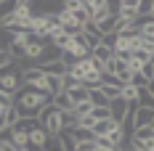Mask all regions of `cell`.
Segmentation results:
<instances>
[{
  "mask_svg": "<svg viewBox=\"0 0 154 151\" xmlns=\"http://www.w3.org/2000/svg\"><path fill=\"white\" fill-rule=\"evenodd\" d=\"M48 104H51V95L35 90V88H27V85L16 93V109H19L21 119H24V117H40V111H43Z\"/></svg>",
  "mask_w": 154,
  "mask_h": 151,
  "instance_id": "obj_1",
  "label": "cell"
},
{
  "mask_svg": "<svg viewBox=\"0 0 154 151\" xmlns=\"http://www.w3.org/2000/svg\"><path fill=\"white\" fill-rule=\"evenodd\" d=\"M37 122H40V127L48 133V138H56L61 135V117H59V109L53 104H48L43 111H40V117H37Z\"/></svg>",
  "mask_w": 154,
  "mask_h": 151,
  "instance_id": "obj_2",
  "label": "cell"
},
{
  "mask_svg": "<svg viewBox=\"0 0 154 151\" xmlns=\"http://www.w3.org/2000/svg\"><path fill=\"white\" fill-rule=\"evenodd\" d=\"M91 72H96V69H93L91 56H88V59H82V61H75V64L69 66V74H66V77H69L72 82H80V85H82V82L88 80V74H91ZM98 74H101V72H98Z\"/></svg>",
  "mask_w": 154,
  "mask_h": 151,
  "instance_id": "obj_3",
  "label": "cell"
},
{
  "mask_svg": "<svg viewBox=\"0 0 154 151\" xmlns=\"http://www.w3.org/2000/svg\"><path fill=\"white\" fill-rule=\"evenodd\" d=\"M0 90L14 95L21 90V72H0Z\"/></svg>",
  "mask_w": 154,
  "mask_h": 151,
  "instance_id": "obj_4",
  "label": "cell"
},
{
  "mask_svg": "<svg viewBox=\"0 0 154 151\" xmlns=\"http://www.w3.org/2000/svg\"><path fill=\"white\" fill-rule=\"evenodd\" d=\"M117 19H120V21H141L138 0H120V3H117Z\"/></svg>",
  "mask_w": 154,
  "mask_h": 151,
  "instance_id": "obj_5",
  "label": "cell"
},
{
  "mask_svg": "<svg viewBox=\"0 0 154 151\" xmlns=\"http://www.w3.org/2000/svg\"><path fill=\"white\" fill-rule=\"evenodd\" d=\"M37 69L48 77H66L69 74V66L64 61H48V64H37Z\"/></svg>",
  "mask_w": 154,
  "mask_h": 151,
  "instance_id": "obj_6",
  "label": "cell"
},
{
  "mask_svg": "<svg viewBox=\"0 0 154 151\" xmlns=\"http://www.w3.org/2000/svg\"><path fill=\"white\" fill-rule=\"evenodd\" d=\"M80 37L85 40V45H88V50H91V53H93V50H98V48H101V40H104L98 32L93 29V24H91V27H85V29L80 32Z\"/></svg>",
  "mask_w": 154,
  "mask_h": 151,
  "instance_id": "obj_7",
  "label": "cell"
},
{
  "mask_svg": "<svg viewBox=\"0 0 154 151\" xmlns=\"http://www.w3.org/2000/svg\"><path fill=\"white\" fill-rule=\"evenodd\" d=\"M72 40H75V35H72V32H66V29H59V32H53V35H51V45L59 48V50H66V48L72 45Z\"/></svg>",
  "mask_w": 154,
  "mask_h": 151,
  "instance_id": "obj_8",
  "label": "cell"
},
{
  "mask_svg": "<svg viewBox=\"0 0 154 151\" xmlns=\"http://www.w3.org/2000/svg\"><path fill=\"white\" fill-rule=\"evenodd\" d=\"M128 109H130V104H128V101H122V98H117V101H112V104H109V114H112V119L117 122V125H122Z\"/></svg>",
  "mask_w": 154,
  "mask_h": 151,
  "instance_id": "obj_9",
  "label": "cell"
},
{
  "mask_svg": "<svg viewBox=\"0 0 154 151\" xmlns=\"http://www.w3.org/2000/svg\"><path fill=\"white\" fill-rule=\"evenodd\" d=\"M146 125H154V109L138 106V109H136V130H138V127H146ZM136 130H133V133H136Z\"/></svg>",
  "mask_w": 154,
  "mask_h": 151,
  "instance_id": "obj_10",
  "label": "cell"
},
{
  "mask_svg": "<svg viewBox=\"0 0 154 151\" xmlns=\"http://www.w3.org/2000/svg\"><path fill=\"white\" fill-rule=\"evenodd\" d=\"M93 29L98 32L101 37H106V35H117V16H109V19H104V21H98Z\"/></svg>",
  "mask_w": 154,
  "mask_h": 151,
  "instance_id": "obj_11",
  "label": "cell"
},
{
  "mask_svg": "<svg viewBox=\"0 0 154 151\" xmlns=\"http://www.w3.org/2000/svg\"><path fill=\"white\" fill-rule=\"evenodd\" d=\"M45 43H43V40H37V37H35V40H32L29 45H27V59L29 61H40L43 59V53H45Z\"/></svg>",
  "mask_w": 154,
  "mask_h": 151,
  "instance_id": "obj_12",
  "label": "cell"
},
{
  "mask_svg": "<svg viewBox=\"0 0 154 151\" xmlns=\"http://www.w3.org/2000/svg\"><path fill=\"white\" fill-rule=\"evenodd\" d=\"M51 104L56 106L59 111H75V104H72V98H69V93H66V90L59 93V95H53V98H51Z\"/></svg>",
  "mask_w": 154,
  "mask_h": 151,
  "instance_id": "obj_13",
  "label": "cell"
},
{
  "mask_svg": "<svg viewBox=\"0 0 154 151\" xmlns=\"http://www.w3.org/2000/svg\"><path fill=\"white\" fill-rule=\"evenodd\" d=\"M45 143H48V133L43 130V127H35V130L29 133V146L32 149H43Z\"/></svg>",
  "mask_w": 154,
  "mask_h": 151,
  "instance_id": "obj_14",
  "label": "cell"
},
{
  "mask_svg": "<svg viewBox=\"0 0 154 151\" xmlns=\"http://www.w3.org/2000/svg\"><path fill=\"white\" fill-rule=\"evenodd\" d=\"M69 135L75 138V143H91V140H96L93 130H88V127H75V130H69Z\"/></svg>",
  "mask_w": 154,
  "mask_h": 151,
  "instance_id": "obj_15",
  "label": "cell"
},
{
  "mask_svg": "<svg viewBox=\"0 0 154 151\" xmlns=\"http://www.w3.org/2000/svg\"><path fill=\"white\" fill-rule=\"evenodd\" d=\"M114 125H117L114 119H101V122H96V125H93V135H109V133L114 130Z\"/></svg>",
  "mask_w": 154,
  "mask_h": 151,
  "instance_id": "obj_16",
  "label": "cell"
},
{
  "mask_svg": "<svg viewBox=\"0 0 154 151\" xmlns=\"http://www.w3.org/2000/svg\"><path fill=\"white\" fill-rule=\"evenodd\" d=\"M11 143L16 149H27L29 146V133H19V130H11Z\"/></svg>",
  "mask_w": 154,
  "mask_h": 151,
  "instance_id": "obj_17",
  "label": "cell"
},
{
  "mask_svg": "<svg viewBox=\"0 0 154 151\" xmlns=\"http://www.w3.org/2000/svg\"><path fill=\"white\" fill-rule=\"evenodd\" d=\"M138 88L136 85H122V101H128V104H138Z\"/></svg>",
  "mask_w": 154,
  "mask_h": 151,
  "instance_id": "obj_18",
  "label": "cell"
},
{
  "mask_svg": "<svg viewBox=\"0 0 154 151\" xmlns=\"http://www.w3.org/2000/svg\"><path fill=\"white\" fill-rule=\"evenodd\" d=\"M136 140H154V125H146V127H138L136 133H133Z\"/></svg>",
  "mask_w": 154,
  "mask_h": 151,
  "instance_id": "obj_19",
  "label": "cell"
},
{
  "mask_svg": "<svg viewBox=\"0 0 154 151\" xmlns=\"http://www.w3.org/2000/svg\"><path fill=\"white\" fill-rule=\"evenodd\" d=\"M91 56H96V59L101 61V64H109V61L114 59V50H109V48H104V45H101L98 50H93Z\"/></svg>",
  "mask_w": 154,
  "mask_h": 151,
  "instance_id": "obj_20",
  "label": "cell"
},
{
  "mask_svg": "<svg viewBox=\"0 0 154 151\" xmlns=\"http://www.w3.org/2000/svg\"><path fill=\"white\" fill-rule=\"evenodd\" d=\"M130 151H154V140H130Z\"/></svg>",
  "mask_w": 154,
  "mask_h": 151,
  "instance_id": "obj_21",
  "label": "cell"
},
{
  "mask_svg": "<svg viewBox=\"0 0 154 151\" xmlns=\"http://www.w3.org/2000/svg\"><path fill=\"white\" fill-rule=\"evenodd\" d=\"M59 138H61V146H64V151H77V143H75V138L69 135V130H64V133H61Z\"/></svg>",
  "mask_w": 154,
  "mask_h": 151,
  "instance_id": "obj_22",
  "label": "cell"
},
{
  "mask_svg": "<svg viewBox=\"0 0 154 151\" xmlns=\"http://www.w3.org/2000/svg\"><path fill=\"white\" fill-rule=\"evenodd\" d=\"M152 5H154V0H138V16L141 19L152 16Z\"/></svg>",
  "mask_w": 154,
  "mask_h": 151,
  "instance_id": "obj_23",
  "label": "cell"
},
{
  "mask_svg": "<svg viewBox=\"0 0 154 151\" xmlns=\"http://www.w3.org/2000/svg\"><path fill=\"white\" fill-rule=\"evenodd\" d=\"M96 149H104V151H117V146L109 140L106 135H96Z\"/></svg>",
  "mask_w": 154,
  "mask_h": 151,
  "instance_id": "obj_24",
  "label": "cell"
},
{
  "mask_svg": "<svg viewBox=\"0 0 154 151\" xmlns=\"http://www.w3.org/2000/svg\"><path fill=\"white\" fill-rule=\"evenodd\" d=\"M11 64H14V59H11V53H8V48H3V45H0V69L5 72V69H8Z\"/></svg>",
  "mask_w": 154,
  "mask_h": 151,
  "instance_id": "obj_25",
  "label": "cell"
},
{
  "mask_svg": "<svg viewBox=\"0 0 154 151\" xmlns=\"http://www.w3.org/2000/svg\"><path fill=\"white\" fill-rule=\"evenodd\" d=\"M43 151H64L61 138H59V135H56V138H48V143L43 146Z\"/></svg>",
  "mask_w": 154,
  "mask_h": 151,
  "instance_id": "obj_26",
  "label": "cell"
},
{
  "mask_svg": "<svg viewBox=\"0 0 154 151\" xmlns=\"http://www.w3.org/2000/svg\"><path fill=\"white\" fill-rule=\"evenodd\" d=\"M93 119H96V122H101V119H112V114H109V106L93 109Z\"/></svg>",
  "mask_w": 154,
  "mask_h": 151,
  "instance_id": "obj_27",
  "label": "cell"
},
{
  "mask_svg": "<svg viewBox=\"0 0 154 151\" xmlns=\"http://www.w3.org/2000/svg\"><path fill=\"white\" fill-rule=\"evenodd\" d=\"M93 125H96L93 114H88V117H80V119H77V127H88V130H93Z\"/></svg>",
  "mask_w": 154,
  "mask_h": 151,
  "instance_id": "obj_28",
  "label": "cell"
},
{
  "mask_svg": "<svg viewBox=\"0 0 154 151\" xmlns=\"http://www.w3.org/2000/svg\"><path fill=\"white\" fill-rule=\"evenodd\" d=\"M146 90H149V95H152V98H154V80H152V82H149V88H146Z\"/></svg>",
  "mask_w": 154,
  "mask_h": 151,
  "instance_id": "obj_29",
  "label": "cell"
},
{
  "mask_svg": "<svg viewBox=\"0 0 154 151\" xmlns=\"http://www.w3.org/2000/svg\"><path fill=\"white\" fill-rule=\"evenodd\" d=\"M149 19H154V5H152V16H149Z\"/></svg>",
  "mask_w": 154,
  "mask_h": 151,
  "instance_id": "obj_30",
  "label": "cell"
},
{
  "mask_svg": "<svg viewBox=\"0 0 154 151\" xmlns=\"http://www.w3.org/2000/svg\"><path fill=\"white\" fill-rule=\"evenodd\" d=\"M152 66H154V56H152Z\"/></svg>",
  "mask_w": 154,
  "mask_h": 151,
  "instance_id": "obj_31",
  "label": "cell"
},
{
  "mask_svg": "<svg viewBox=\"0 0 154 151\" xmlns=\"http://www.w3.org/2000/svg\"><path fill=\"white\" fill-rule=\"evenodd\" d=\"M120 151H125V149H120Z\"/></svg>",
  "mask_w": 154,
  "mask_h": 151,
  "instance_id": "obj_32",
  "label": "cell"
}]
</instances>
